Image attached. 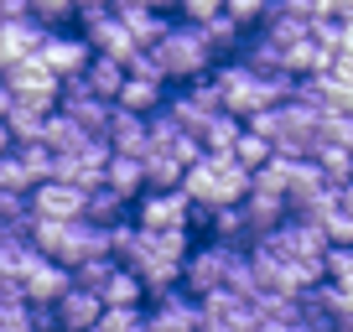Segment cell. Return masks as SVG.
Instances as JSON below:
<instances>
[{"instance_id": "6da1fadb", "label": "cell", "mask_w": 353, "mask_h": 332, "mask_svg": "<svg viewBox=\"0 0 353 332\" xmlns=\"http://www.w3.org/2000/svg\"><path fill=\"white\" fill-rule=\"evenodd\" d=\"M322 120H327L322 110L291 99V104H281V110H260L254 120H244V125L260 130V135H270L281 156H312L322 145Z\"/></svg>"}, {"instance_id": "7a4b0ae2", "label": "cell", "mask_w": 353, "mask_h": 332, "mask_svg": "<svg viewBox=\"0 0 353 332\" xmlns=\"http://www.w3.org/2000/svg\"><path fill=\"white\" fill-rule=\"evenodd\" d=\"M156 57H161L172 83H192V78H208L213 68H219V52H213L208 32H203L198 21H172V32L161 37Z\"/></svg>"}, {"instance_id": "3957f363", "label": "cell", "mask_w": 353, "mask_h": 332, "mask_svg": "<svg viewBox=\"0 0 353 332\" xmlns=\"http://www.w3.org/2000/svg\"><path fill=\"white\" fill-rule=\"evenodd\" d=\"M250 249H234V244H219V239H203L198 249L188 255V270H182V291L192 296H213V291H229V276L239 270V260Z\"/></svg>"}, {"instance_id": "277c9868", "label": "cell", "mask_w": 353, "mask_h": 332, "mask_svg": "<svg viewBox=\"0 0 353 332\" xmlns=\"http://www.w3.org/2000/svg\"><path fill=\"white\" fill-rule=\"evenodd\" d=\"M166 110L176 114L182 130L203 135V125H208L213 114H223V94H219V83H213V73L208 78H192V83H176L172 99H166Z\"/></svg>"}, {"instance_id": "5b68a950", "label": "cell", "mask_w": 353, "mask_h": 332, "mask_svg": "<svg viewBox=\"0 0 353 332\" xmlns=\"http://www.w3.org/2000/svg\"><path fill=\"white\" fill-rule=\"evenodd\" d=\"M135 223H141L145 234L192 229V198L182 187L176 192H141V198H135Z\"/></svg>"}, {"instance_id": "8992f818", "label": "cell", "mask_w": 353, "mask_h": 332, "mask_svg": "<svg viewBox=\"0 0 353 332\" xmlns=\"http://www.w3.org/2000/svg\"><path fill=\"white\" fill-rule=\"evenodd\" d=\"M57 110L63 114H73L78 125H83L88 135H110V114H114V104L110 99H99V94L88 89V78L78 73V78H63V99H57Z\"/></svg>"}, {"instance_id": "52a82bcc", "label": "cell", "mask_w": 353, "mask_h": 332, "mask_svg": "<svg viewBox=\"0 0 353 332\" xmlns=\"http://www.w3.org/2000/svg\"><path fill=\"white\" fill-rule=\"evenodd\" d=\"M6 83H11L16 99L42 104V110H57V99H63V78H57L52 68L42 63V57H26V63L6 68Z\"/></svg>"}, {"instance_id": "ba28073f", "label": "cell", "mask_w": 353, "mask_h": 332, "mask_svg": "<svg viewBox=\"0 0 353 332\" xmlns=\"http://www.w3.org/2000/svg\"><path fill=\"white\" fill-rule=\"evenodd\" d=\"M254 322H260L254 296H234V291H213V296H203L198 332H250Z\"/></svg>"}, {"instance_id": "9c48e42d", "label": "cell", "mask_w": 353, "mask_h": 332, "mask_svg": "<svg viewBox=\"0 0 353 332\" xmlns=\"http://www.w3.org/2000/svg\"><path fill=\"white\" fill-rule=\"evenodd\" d=\"M260 244H270L276 255H286V260H327V234L317 229L312 218H286L270 239H260Z\"/></svg>"}, {"instance_id": "30bf717a", "label": "cell", "mask_w": 353, "mask_h": 332, "mask_svg": "<svg viewBox=\"0 0 353 332\" xmlns=\"http://www.w3.org/2000/svg\"><path fill=\"white\" fill-rule=\"evenodd\" d=\"M37 57H42L57 78H78L88 63H94V47H88L83 32H68V26H63V32H47V42H42Z\"/></svg>"}, {"instance_id": "8fae6325", "label": "cell", "mask_w": 353, "mask_h": 332, "mask_svg": "<svg viewBox=\"0 0 353 332\" xmlns=\"http://www.w3.org/2000/svg\"><path fill=\"white\" fill-rule=\"evenodd\" d=\"M78 32L88 37V47H94L99 57H114V63H130V57L141 52L120 11H104V16H94V21H88V26H78Z\"/></svg>"}, {"instance_id": "7c38bea8", "label": "cell", "mask_w": 353, "mask_h": 332, "mask_svg": "<svg viewBox=\"0 0 353 332\" xmlns=\"http://www.w3.org/2000/svg\"><path fill=\"white\" fill-rule=\"evenodd\" d=\"M32 208H37V218H63V223H78L88 213V192L83 187H73V182H42V187L32 192Z\"/></svg>"}, {"instance_id": "4fadbf2b", "label": "cell", "mask_w": 353, "mask_h": 332, "mask_svg": "<svg viewBox=\"0 0 353 332\" xmlns=\"http://www.w3.org/2000/svg\"><path fill=\"white\" fill-rule=\"evenodd\" d=\"M99 317H104L99 291H83L78 280H73V291H63V301L52 307L57 332H94V327H99Z\"/></svg>"}, {"instance_id": "5bb4252c", "label": "cell", "mask_w": 353, "mask_h": 332, "mask_svg": "<svg viewBox=\"0 0 353 332\" xmlns=\"http://www.w3.org/2000/svg\"><path fill=\"white\" fill-rule=\"evenodd\" d=\"M239 213H244V223H250L254 244L270 239V234H276L286 218H296V213H291V203L281 198V192H260V187H250V198L239 203Z\"/></svg>"}, {"instance_id": "9a60e30c", "label": "cell", "mask_w": 353, "mask_h": 332, "mask_svg": "<svg viewBox=\"0 0 353 332\" xmlns=\"http://www.w3.org/2000/svg\"><path fill=\"white\" fill-rule=\"evenodd\" d=\"M47 42V26L37 21V16H26V21H6L0 26V73L16 63H26V57H37Z\"/></svg>"}, {"instance_id": "2e32d148", "label": "cell", "mask_w": 353, "mask_h": 332, "mask_svg": "<svg viewBox=\"0 0 353 332\" xmlns=\"http://www.w3.org/2000/svg\"><path fill=\"white\" fill-rule=\"evenodd\" d=\"M104 141L114 145V156H151V114H135V110H120V104H114Z\"/></svg>"}, {"instance_id": "e0dca14e", "label": "cell", "mask_w": 353, "mask_h": 332, "mask_svg": "<svg viewBox=\"0 0 353 332\" xmlns=\"http://www.w3.org/2000/svg\"><path fill=\"white\" fill-rule=\"evenodd\" d=\"M21 291H26V301H32V307H57V301H63V291H73V270L57 265V260H42V265L21 280Z\"/></svg>"}, {"instance_id": "ac0fdd59", "label": "cell", "mask_w": 353, "mask_h": 332, "mask_svg": "<svg viewBox=\"0 0 353 332\" xmlns=\"http://www.w3.org/2000/svg\"><path fill=\"white\" fill-rule=\"evenodd\" d=\"M83 218H88V223H99V229H120V223H130V218H135V203L104 182V187L88 192V213H83Z\"/></svg>"}, {"instance_id": "d6986e66", "label": "cell", "mask_w": 353, "mask_h": 332, "mask_svg": "<svg viewBox=\"0 0 353 332\" xmlns=\"http://www.w3.org/2000/svg\"><path fill=\"white\" fill-rule=\"evenodd\" d=\"M47 145H52L57 156H78V151H88V145L99 141V135H88L83 125L73 120V114H63V110H52V120H47V135H42Z\"/></svg>"}, {"instance_id": "ffe728a7", "label": "cell", "mask_w": 353, "mask_h": 332, "mask_svg": "<svg viewBox=\"0 0 353 332\" xmlns=\"http://www.w3.org/2000/svg\"><path fill=\"white\" fill-rule=\"evenodd\" d=\"M83 78H88V89L99 94V99L120 104L125 83H130V68H125V63H114V57H99V52H94V63L83 68Z\"/></svg>"}, {"instance_id": "44dd1931", "label": "cell", "mask_w": 353, "mask_h": 332, "mask_svg": "<svg viewBox=\"0 0 353 332\" xmlns=\"http://www.w3.org/2000/svg\"><path fill=\"white\" fill-rule=\"evenodd\" d=\"M47 120H52V110H42V104H26V99H16L11 114H6V125H11V141H16V145L42 141V135H47Z\"/></svg>"}, {"instance_id": "7402d4cb", "label": "cell", "mask_w": 353, "mask_h": 332, "mask_svg": "<svg viewBox=\"0 0 353 332\" xmlns=\"http://www.w3.org/2000/svg\"><path fill=\"white\" fill-rule=\"evenodd\" d=\"M145 296H151V291H145V280L135 276L130 265H120V270L99 286V301H104V307H141Z\"/></svg>"}, {"instance_id": "603a6c76", "label": "cell", "mask_w": 353, "mask_h": 332, "mask_svg": "<svg viewBox=\"0 0 353 332\" xmlns=\"http://www.w3.org/2000/svg\"><path fill=\"white\" fill-rule=\"evenodd\" d=\"M239 135H244V120L223 110V114H213V120L203 125V135H198V141H203V151H208V156H234Z\"/></svg>"}, {"instance_id": "cb8c5ba5", "label": "cell", "mask_w": 353, "mask_h": 332, "mask_svg": "<svg viewBox=\"0 0 353 332\" xmlns=\"http://www.w3.org/2000/svg\"><path fill=\"white\" fill-rule=\"evenodd\" d=\"M166 99H172V83H151V78H135V73H130V83H125V94H120V110L156 114Z\"/></svg>"}, {"instance_id": "d4e9b609", "label": "cell", "mask_w": 353, "mask_h": 332, "mask_svg": "<svg viewBox=\"0 0 353 332\" xmlns=\"http://www.w3.org/2000/svg\"><path fill=\"white\" fill-rule=\"evenodd\" d=\"M125 26H130L135 47H161V37L172 32V16L166 11H145V6H135V11H120Z\"/></svg>"}, {"instance_id": "484cf974", "label": "cell", "mask_w": 353, "mask_h": 332, "mask_svg": "<svg viewBox=\"0 0 353 332\" xmlns=\"http://www.w3.org/2000/svg\"><path fill=\"white\" fill-rule=\"evenodd\" d=\"M182 177H188V166L176 161V156H166V151L145 156V192H176Z\"/></svg>"}, {"instance_id": "4316f807", "label": "cell", "mask_w": 353, "mask_h": 332, "mask_svg": "<svg viewBox=\"0 0 353 332\" xmlns=\"http://www.w3.org/2000/svg\"><path fill=\"white\" fill-rule=\"evenodd\" d=\"M110 187L125 192V198H141L145 192V156H114L110 161Z\"/></svg>"}, {"instance_id": "83f0119b", "label": "cell", "mask_w": 353, "mask_h": 332, "mask_svg": "<svg viewBox=\"0 0 353 332\" xmlns=\"http://www.w3.org/2000/svg\"><path fill=\"white\" fill-rule=\"evenodd\" d=\"M276 156H281V151H276V141H270V135H260V130H250V125H244L239 145H234V161L250 166V172H260V166H270Z\"/></svg>"}, {"instance_id": "f1b7e54d", "label": "cell", "mask_w": 353, "mask_h": 332, "mask_svg": "<svg viewBox=\"0 0 353 332\" xmlns=\"http://www.w3.org/2000/svg\"><path fill=\"white\" fill-rule=\"evenodd\" d=\"M312 161L322 166L327 187H348V182H353V151H343V145H317Z\"/></svg>"}, {"instance_id": "f546056e", "label": "cell", "mask_w": 353, "mask_h": 332, "mask_svg": "<svg viewBox=\"0 0 353 332\" xmlns=\"http://www.w3.org/2000/svg\"><path fill=\"white\" fill-rule=\"evenodd\" d=\"M16 156H21V166H26V172H32V182H37V187L57 177V151H52V145H47V141L16 145Z\"/></svg>"}, {"instance_id": "4dcf8cb0", "label": "cell", "mask_w": 353, "mask_h": 332, "mask_svg": "<svg viewBox=\"0 0 353 332\" xmlns=\"http://www.w3.org/2000/svg\"><path fill=\"white\" fill-rule=\"evenodd\" d=\"M0 192H16V198H32V192H37L32 172L21 166V156H16V151L0 156Z\"/></svg>"}, {"instance_id": "1f68e13d", "label": "cell", "mask_w": 353, "mask_h": 332, "mask_svg": "<svg viewBox=\"0 0 353 332\" xmlns=\"http://www.w3.org/2000/svg\"><path fill=\"white\" fill-rule=\"evenodd\" d=\"M32 16L47 32H63V26L78 21V0H32Z\"/></svg>"}, {"instance_id": "d6a6232c", "label": "cell", "mask_w": 353, "mask_h": 332, "mask_svg": "<svg viewBox=\"0 0 353 332\" xmlns=\"http://www.w3.org/2000/svg\"><path fill=\"white\" fill-rule=\"evenodd\" d=\"M270 11H276V0H223V16H234L244 32H260Z\"/></svg>"}, {"instance_id": "836d02e7", "label": "cell", "mask_w": 353, "mask_h": 332, "mask_svg": "<svg viewBox=\"0 0 353 332\" xmlns=\"http://www.w3.org/2000/svg\"><path fill=\"white\" fill-rule=\"evenodd\" d=\"M94 332H151V327H145L141 307H104V317H99Z\"/></svg>"}, {"instance_id": "e575fe53", "label": "cell", "mask_w": 353, "mask_h": 332, "mask_svg": "<svg viewBox=\"0 0 353 332\" xmlns=\"http://www.w3.org/2000/svg\"><path fill=\"white\" fill-rule=\"evenodd\" d=\"M114 270H120V260H114V255H94V260H83V265L73 270V280H78L83 291H99L104 280L114 276Z\"/></svg>"}, {"instance_id": "d590c367", "label": "cell", "mask_w": 353, "mask_h": 332, "mask_svg": "<svg viewBox=\"0 0 353 332\" xmlns=\"http://www.w3.org/2000/svg\"><path fill=\"white\" fill-rule=\"evenodd\" d=\"M322 94H327V114H353V83L322 73Z\"/></svg>"}, {"instance_id": "8d00e7d4", "label": "cell", "mask_w": 353, "mask_h": 332, "mask_svg": "<svg viewBox=\"0 0 353 332\" xmlns=\"http://www.w3.org/2000/svg\"><path fill=\"white\" fill-rule=\"evenodd\" d=\"M327 280L353 291V244H332L327 249Z\"/></svg>"}, {"instance_id": "74e56055", "label": "cell", "mask_w": 353, "mask_h": 332, "mask_svg": "<svg viewBox=\"0 0 353 332\" xmlns=\"http://www.w3.org/2000/svg\"><path fill=\"white\" fill-rule=\"evenodd\" d=\"M322 145L353 151V114H327V120H322Z\"/></svg>"}, {"instance_id": "f35d334b", "label": "cell", "mask_w": 353, "mask_h": 332, "mask_svg": "<svg viewBox=\"0 0 353 332\" xmlns=\"http://www.w3.org/2000/svg\"><path fill=\"white\" fill-rule=\"evenodd\" d=\"M176 11H182V21H198V26H208L213 16H223V0H182Z\"/></svg>"}, {"instance_id": "ab89813d", "label": "cell", "mask_w": 353, "mask_h": 332, "mask_svg": "<svg viewBox=\"0 0 353 332\" xmlns=\"http://www.w3.org/2000/svg\"><path fill=\"white\" fill-rule=\"evenodd\" d=\"M32 16V0H0V26L6 21H26Z\"/></svg>"}, {"instance_id": "60d3db41", "label": "cell", "mask_w": 353, "mask_h": 332, "mask_svg": "<svg viewBox=\"0 0 353 332\" xmlns=\"http://www.w3.org/2000/svg\"><path fill=\"white\" fill-rule=\"evenodd\" d=\"M327 73H332V78H343V83H353V52H338Z\"/></svg>"}, {"instance_id": "b9f144b4", "label": "cell", "mask_w": 353, "mask_h": 332, "mask_svg": "<svg viewBox=\"0 0 353 332\" xmlns=\"http://www.w3.org/2000/svg\"><path fill=\"white\" fill-rule=\"evenodd\" d=\"M11 104H16V94H11V83H6V73H0V120L11 114Z\"/></svg>"}, {"instance_id": "7bdbcfd3", "label": "cell", "mask_w": 353, "mask_h": 332, "mask_svg": "<svg viewBox=\"0 0 353 332\" xmlns=\"http://www.w3.org/2000/svg\"><path fill=\"white\" fill-rule=\"evenodd\" d=\"M291 11H301V16H322V0H286Z\"/></svg>"}, {"instance_id": "ee69618b", "label": "cell", "mask_w": 353, "mask_h": 332, "mask_svg": "<svg viewBox=\"0 0 353 332\" xmlns=\"http://www.w3.org/2000/svg\"><path fill=\"white\" fill-rule=\"evenodd\" d=\"M6 151H16V141H11V125L0 120V156H6Z\"/></svg>"}, {"instance_id": "f6af8a7d", "label": "cell", "mask_w": 353, "mask_h": 332, "mask_svg": "<svg viewBox=\"0 0 353 332\" xmlns=\"http://www.w3.org/2000/svg\"><path fill=\"white\" fill-rule=\"evenodd\" d=\"M343 52H353V21H343Z\"/></svg>"}, {"instance_id": "bcb514c9", "label": "cell", "mask_w": 353, "mask_h": 332, "mask_svg": "<svg viewBox=\"0 0 353 332\" xmlns=\"http://www.w3.org/2000/svg\"><path fill=\"white\" fill-rule=\"evenodd\" d=\"M338 332H353V327H338Z\"/></svg>"}]
</instances>
